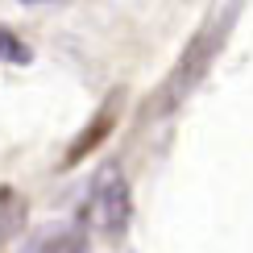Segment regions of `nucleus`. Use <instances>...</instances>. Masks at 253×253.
I'll list each match as a JSON object with an SVG mask.
<instances>
[{
    "label": "nucleus",
    "mask_w": 253,
    "mask_h": 253,
    "mask_svg": "<svg viewBox=\"0 0 253 253\" xmlns=\"http://www.w3.org/2000/svg\"><path fill=\"white\" fill-rule=\"evenodd\" d=\"M112 125H117V112H112V108H100L96 117H91V121L79 129V137H75V141L67 145V158H62V166L71 170V166H79L83 158H91V154H96L100 145L112 137Z\"/></svg>",
    "instance_id": "obj_3"
},
{
    "label": "nucleus",
    "mask_w": 253,
    "mask_h": 253,
    "mask_svg": "<svg viewBox=\"0 0 253 253\" xmlns=\"http://www.w3.org/2000/svg\"><path fill=\"white\" fill-rule=\"evenodd\" d=\"M25 220H29V208L21 199V191L17 187H0V249L25 233Z\"/></svg>",
    "instance_id": "obj_4"
},
{
    "label": "nucleus",
    "mask_w": 253,
    "mask_h": 253,
    "mask_svg": "<svg viewBox=\"0 0 253 253\" xmlns=\"http://www.w3.org/2000/svg\"><path fill=\"white\" fill-rule=\"evenodd\" d=\"M58 253H87V233H83V228H71L67 241L58 245Z\"/></svg>",
    "instance_id": "obj_6"
},
{
    "label": "nucleus",
    "mask_w": 253,
    "mask_h": 253,
    "mask_svg": "<svg viewBox=\"0 0 253 253\" xmlns=\"http://www.w3.org/2000/svg\"><path fill=\"white\" fill-rule=\"evenodd\" d=\"M241 8H245V0H224V8H220L216 17H208L204 25L191 34V42L183 46V54L174 58L170 75L158 83V96H154V112H174L178 104H183L199 83L208 79V71H212V62L220 58V50H224L228 34H233Z\"/></svg>",
    "instance_id": "obj_1"
},
{
    "label": "nucleus",
    "mask_w": 253,
    "mask_h": 253,
    "mask_svg": "<svg viewBox=\"0 0 253 253\" xmlns=\"http://www.w3.org/2000/svg\"><path fill=\"white\" fill-rule=\"evenodd\" d=\"M0 62H13V67H25L29 62V46L4 25H0Z\"/></svg>",
    "instance_id": "obj_5"
},
{
    "label": "nucleus",
    "mask_w": 253,
    "mask_h": 253,
    "mask_svg": "<svg viewBox=\"0 0 253 253\" xmlns=\"http://www.w3.org/2000/svg\"><path fill=\"white\" fill-rule=\"evenodd\" d=\"M96 216H100V233H104L108 245H117V241L129 237V228H133V191H129V183H125V174L117 166H108L104 178H100Z\"/></svg>",
    "instance_id": "obj_2"
}]
</instances>
